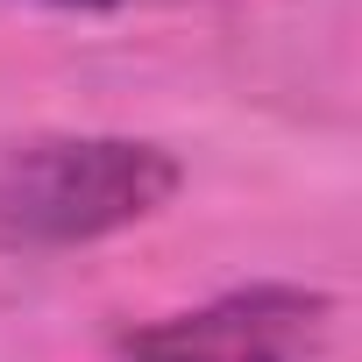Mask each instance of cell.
I'll list each match as a JSON object with an SVG mask.
<instances>
[{"label":"cell","mask_w":362,"mask_h":362,"mask_svg":"<svg viewBox=\"0 0 362 362\" xmlns=\"http://www.w3.org/2000/svg\"><path fill=\"white\" fill-rule=\"evenodd\" d=\"M185 170L135 135H22L0 142V256L107 242L170 206Z\"/></svg>","instance_id":"cell-1"},{"label":"cell","mask_w":362,"mask_h":362,"mask_svg":"<svg viewBox=\"0 0 362 362\" xmlns=\"http://www.w3.org/2000/svg\"><path fill=\"white\" fill-rule=\"evenodd\" d=\"M334 298L305 284H242L192 313L128 327L114 362H313L327 348Z\"/></svg>","instance_id":"cell-2"},{"label":"cell","mask_w":362,"mask_h":362,"mask_svg":"<svg viewBox=\"0 0 362 362\" xmlns=\"http://www.w3.org/2000/svg\"><path fill=\"white\" fill-rule=\"evenodd\" d=\"M22 8H57V15H121V8H170V0H22Z\"/></svg>","instance_id":"cell-3"}]
</instances>
